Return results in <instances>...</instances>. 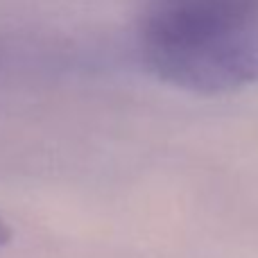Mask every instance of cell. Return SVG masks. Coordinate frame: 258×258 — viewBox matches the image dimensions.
Instances as JSON below:
<instances>
[{"label": "cell", "mask_w": 258, "mask_h": 258, "mask_svg": "<svg viewBox=\"0 0 258 258\" xmlns=\"http://www.w3.org/2000/svg\"><path fill=\"white\" fill-rule=\"evenodd\" d=\"M141 54L161 82L222 95L258 82V0H147Z\"/></svg>", "instance_id": "obj_1"}, {"label": "cell", "mask_w": 258, "mask_h": 258, "mask_svg": "<svg viewBox=\"0 0 258 258\" xmlns=\"http://www.w3.org/2000/svg\"><path fill=\"white\" fill-rule=\"evenodd\" d=\"M9 240H12V229H9V224L5 222L3 218H0V247H5Z\"/></svg>", "instance_id": "obj_2"}]
</instances>
